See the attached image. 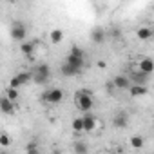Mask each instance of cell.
<instances>
[{
  "mask_svg": "<svg viewBox=\"0 0 154 154\" xmlns=\"http://www.w3.org/2000/svg\"><path fill=\"white\" fill-rule=\"evenodd\" d=\"M82 120H84V131H85V132H93V131L96 129V125H98L96 116L91 114V112H85V114L82 116Z\"/></svg>",
  "mask_w": 154,
  "mask_h": 154,
  "instance_id": "obj_6",
  "label": "cell"
},
{
  "mask_svg": "<svg viewBox=\"0 0 154 154\" xmlns=\"http://www.w3.org/2000/svg\"><path fill=\"white\" fill-rule=\"evenodd\" d=\"M4 96H8L11 102H17V98H18V89L8 87V89H6V93H4Z\"/></svg>",
  "mask_w": 154,
  "mask_h": 154,
  "instance_id": "obj_22",
  "label": "cell"
},
{
  "mask_svg": "<svg viewBox=\"0 0 154 154\" xmlns=\"http://www.w3.org/2000/svg\"><path fill=\"white\" fill-rule=\"evenodd\" d=\"M0 111H2L4 114L15 112V102H11L8 96H2V100H0Z\"/></svg>",
  "mask_w": 154,
  "mask_h": 154,
  "instance_id": "obj_10",
  "label": "cell"
},
{
  "mask_svg": "<svg viewBox=\"0 0 154 154\" xmlns=\"http://www.w3.org/2000/svg\"><path fill=\"white\" fill-rule=\"evenodd\" d=\"M91 40H93L94 44H103V40H105V29L94 27V29L91 31Z\"/></svg>",
  "mask_w": 154,
  "mask_h": 154,
  "instance_id": "obj_12",
  "label": "cell"
},
{
  "mask_svg": "<svg viewBox=\"0 0 154 154\" xmlns=\"http://www.w3.org/2000/svg\"><path fill=\"white\" fill-rule=\"evenodd\" d=\"M71 127H72L74 132H84V120L82 118H74L72 123H71Z\"/></svg>",
  "mask_w": 154,
  "mask_h": 154,
  "instance_id": "obj_21",
  "label": "cell"
},
{
  "mask_svg": "<svg viewBox=\"0 0 154 154\" xmlns=\"http://www.w3.org/2000/svg\"><path fill=\"white\" fill-rule=\"evenodd\" d=\"M138 69L143 72V74H152L154 72V60L152 58H149V56H145V58H141L140 60V63H138Z\"/></svg>",
  "mask_w": 154,
  "mask_h": 154,
  "instance_id": "obj_7",
  "label": "cell"
},
{
  "mask_svg": "<svg viewBox=\"0 0 154 154\" xmlns=\"http://www.w3.org/2000/svg\"><path fill=\"white\" fill-rule=\"evenodd\" d=\"M2 154H8V152H2Z\"/></svg>",
  "mask_w": 154,
  "mask_h": 154,
  "instance_id": "obj_27",
  "label": "cell"
},
{
  "mask_svg": "<svg viewBox=\"0 0 154 154\" xmlns=\"http://www.w3.org/2000/svg\"><path fill=\"white\" fill-rule=\"evenodd\" d=\"M65 62H67L69 65L76 67L78 71H82V69H84V65H85V54H84L82 47L72 45V47H71V51H69V54H67V58H65Z\"/></svg>",
  "mask_w": 154,
  "mask_h": 154,
  "instance_id": "obj_2",
  "label": "cell"
},
{
  "mask_svg": "<svg viewBox=\"0 0 154 154\" xmlns=\"http://www.w3.org/2000/svg\"><path fill=\"white\" fill-rule=\"evenodd\" d=\"M63 96H65L63 91L58 89V87H54V89H47V91L42 93V102L51 103V105H58V103L63 102Z\"/></svg>",
  "mask_w": 154,
  "mask_h": 154,
  "instance_id": "obj_3",
  "label": "cell"
},
{
  "mask_svg": "<svg viewBox=\"0 0 154 154\" xmlns=\"http://www.w3.org/2000/svg\"><path fill=\"white\" fill-rule=\"evenodd\" d=\"M26 35H27V31H26V26H24L22 22H15V24L11 26V38H13V40L24 42V40H26Z\"/></svg>",
  "mask_w": 154,
  "mask_h": 154,
  "instance_id": "obj_5",
  "label": "cell"
},
{
  "mask_svg": "<svg viewBox=\"0 0 154 154\" xmlns=\"http://www.w3.org/2000/svg\"><path fill=\"white\" fill-rule=\"evenodd\" d=\"M152 40H154V35H152Z\"/></svg>",
  "mask_w": 154,
  "mask_h": 154,
  "instance_id": "obj_28",
  "label": "cell"
},
{
  "mask_svg": "<svg viewBox=\"0 0 154 154\" xmlns=\"http://www.w3.org/2000/svg\"><path fill=\"white\" fill-rule=\"evenodd\" d=\"M60 72H62L63 76H67V78H71V76H78L82 71H78L76 67H72V65H69L67 62H63V63H62V69H60Z\"/></svg>",
  "mask_w": 154,
  "mask_h": 154,
  "instance_id": "obj_11",
  "label": "cell"
},
{
  "mask_svg": "<svg viewBox=\"0 0 154 154\" xmlns=\"http://www.w3.org/2000/svg\"><path fill=\"white\" fill-rule=\"evenodd\" d=\"M31 149H38L36 141H27V145H26V150H31Z\"/></svg>",
  "mask_w": 154,
  "mask_h": 154,
  "instance_id": "obj_25",
  "label": "cell"
},
{
  "mask_svg": "<svg viewBox=\"0 0 154 154\" xmlns=\"http://www.w3.org/2000/svg\"><path fill=\"white\" fill-rule=\"evenodd\" d=\"M17 78H18V82H20V85H26V84H29V82L33 80V72H27V71H22V72H18V74H17Z\"/></svg>",
  "mask_w": 154,
  "mask_h": 154,
  "instance_id": "obj_16",
  "label": "cell"
},
{
  "mask_svg": "<svg viewBox=\"0 0 154 154\" xmlns=\"http://www.w3.org/2000/svg\"><path fill=\"white\" fill-rule=\"evenodd\" d=\"M129 93H131V96L132 98H140V96H145L147 94V87L145 85H131V89H129Z\"/></svg>",
  "mask_w": 154,
  "mask_h": 154,
  "instance_id": "obj_13",
  "label": "cell"
},
{
  "mask_svg": "<svg viewBox=\"0 0 154 154\" xmlns=\"http://www.w3.org/2000/svg\"><path fill=\"white\" fill-rule=\"evenodd\" d=\"M112 125L116 127V129H125L127 125H129V116H127V112H116L114 114V118H112Z\"/></svg>",
  "mask_w": 154,
  "mask_h": 154,
  "instance_id": "obj_9",
  "label": "cell"
},
{
  "mask_svg": "<svg viewBox=\"0 0 154 154\" xmlns=\"http://www.w3.org/2000/svg\"><path fill=\"white\" fill-rule=\"evenodd\" d=\"M112 85L116 89H120V91H125V89H131V80L123 74H118V76L112 78Z\"/></svg>",
  "mask_w": 154,
  "mask_h": 154,
  "instance_id": "obj_8",
  "label": "cell"
},
{
  "mask_svg": "<svg viewBox=\"0 0 154 154\" xmlns=\"http://www.w3.org/2000/svg\"><path fill=\"white\" fill-rule=\"evenodd\" d=\"M9 87H13V89H18V87H22L17 76H13V78H11V82H9Z\"/></svg>",
  "mask_w": 154,
  "mask_h": 154,
  "instance_id": "obj_24",
  "label": "cell"
},
{
  "mask_svg": "<svg viewBox=\"0 0 154 154\" xmlns=\"http://www.w3.org/2000/svg\"><path fill=\"white\" fill-rule=\"evenodd\" d=\"M49 38H51L53 44H60V42L63 40V31H62V29H53L51 35H49Z\"/></svg>",
  "mask_w": 154,
  "mask_h": 154,
  "instance_id": "obj_17",
  "label": "cell"
},
{
  "mask_svg": "<svg viewBox=\"0 0 154 154\" xmlns=\"http://www.w3.org/2000/svg\"><path fill=\"white\" fill-rule=\"evenodd\" d=\"M152 35H154V29H150V27H140L136 31V36L140 40H149V38H152Z\"/></svg>",
  "mask_w": 154,
  "mask_h": 154,
  "instance_id": "obj_14",
  "label": "cell"
},
{
  "mask_svg": "<svg viewBox=\"0 0 154 154\" xmlns=\"http://www.w3.org/2000/svg\"><path fill=\"white\" fill-rule=\"evenodd\" d=\"M74 103H76V107H78L82 112H91V109L94 105V98H93L91 91L82 89V91H78L74 94Z\"/></svg>",
  "mask_w": 154,
  "mask_h": 154,
  "instance_id": "obj_1",
  "label": "cell"
},
{
  "mask_svg": "<svg viewBox=\"0 0 154 154\" xmlns=\"http://www.w3.org/2000/svg\"><path fill=\"white\" fill-rule=\"evenodd\" d=\"M26 154H40L38 149H31V150H26Z\"/></svg>",
  "mask_w": 154,
  "mask_h": 154,
  "instance_id": "obj_26",
  "label": "cell"
},
{
  "mask_svg": "<svg viewBox=\"0 0 154 154\" xmlns=\"http://www.w3.org/2000/svg\"><path fill=\"white\" fill-rule=\"evenodd\" d=\"M132 78L136 80V85H145V80H147V74H143L140 69L132 74Z\"/></svg>",
  "mask_w": 154,
  "mask_h": 154,
  "instance_id": "obj_20",
  "label": "cell"
},
{
  "mask_svg": "<svg viewBox=\"0 0 154 154\" xmlns=\"http://www.w3.org/2000/svg\"><path fill=\"white\" fill-rule=\"evenodd\" d=\"M0 145H2V147H8L9 145V136L4 132V134H0Z\"/></svg>",
  "mask_w": 154,
  "mask_h": 154,
  "instance_id": "obj_23",
  "label": "cell"
},
{
  "mask_svg": "<svg viewBox=\"0 0 154 154\" xmlns=\"http://www.w3.org/2000/svg\"><path fill=\"white\" fill-rule=\"evenodd\" d=\"M33 82L36 84H45L49 80V76H51V67L47 63H38L33 71Z\"/></svg>",
  "mask_w": 154,
  "mask_h": 154,
  "instance_id": "obj_4",
  "label": "cell"
},
{
  "mask_svg": "<svg viewBox=\"0 0 154 154\" xmlns=\"http://www.w3.org/2000/svg\"><path fill=\"white\" fill-rule=\"evenodd\" d=\"M129 143H131L132 149H141V147L145 145V140H143V136H132Z\"/></svg>",
  "mask_w": 154,
  "mask_h": 154,
  "instance_id": "obj_18",
  "label": "cell"
},
{
  "mask_svg": "<svg viewBox=\"0 0 154 154\" xmlns=\"http://www.w3.org/2000/svg\"><path fill=\"white\" fill-rule=\"evenodd\" d=\"M20 51L27 56V58H33V51H35V44L33 42H24L20 44Z\"/></svg>",
  "mask_w": 154,
  "mask_h": 154,
  "instance_id": "obj_15",
  "label": "cell"
},
{
  "mask_svg": "<svg viewBox=\"0 0 154 154\" xmlns=\"http://www.w3.org/2000/svg\"><path fill=\"white\" fill-rule=\"evenodd\" d=\"M87 152H89V147L84 141H76L74 143V154H87Z\"/></svg>",
  "mask_w": 154,
  "mask_h": 154,
  "instance_id": "obj_19",
  "label": "cell"
}]
</instances>
